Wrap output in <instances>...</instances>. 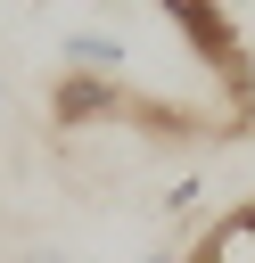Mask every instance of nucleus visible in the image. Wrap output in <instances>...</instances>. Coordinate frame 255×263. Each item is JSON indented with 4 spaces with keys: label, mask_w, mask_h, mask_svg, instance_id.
Returning <instances> with one entry per match:
<instances>
[{
    "label": "nucleus",
    "mask_w": 255,
    "mask_h": 263,
    "mask_svg": "<svg viewBox=\"0 0 255 263\" xmlns=\"http://www.w3.org/2000/svg\"><path fill=\"white\" fill-rule=\"evenodd\" d=\"M165 8V25L189 41V58L239 99V107H255V58H247V41H239V25L222 16V0H156Z\"/></svg>",
    "instance_id": "nucleus-1"
},
{
    "label": "nucleus",
    "mask_w": 255,
    "mask_h": 263,
    "mask_svg": "<svg viewBox=\"0 0 255 263\" xmlns=\"http://www.w3.org/2000/svg\"><path fill=\"white\" fill-rule=\"evenodd\" d=\"M58 58H66V74H107V82H123V66H132L123 33H99V25H74L58 41Z\"/></svg>",
    "instance_id": "nucleus-2"
},
{
    "label": "nucleus",
    "mask_w": 255,
    "mask_h": 263,
    "mask_svg": "<svg viewBox=\"0 0 255 263\" xmlns=\"http://www.w3.org/2000/svg\"><path fill=\"white\" fill-rule=\"evenodd\" d=\"M189 263H255V197H247V205H230V214L189 247Z\"/></svg>",
    "instance_id": "nucleus-3"
},
{
    "label": "nucleus",
    "mask_w": 255,
    "mask_h": 263,
    "mask_svg": "<svg viewBox=\"0 0 255 263\" xmlns=\"http://www.w3.org/2000/svg\"><path fill=\"white\" fill-rule=\"evenodd\" d=\"M197 197H206V181H197V173H181V181H173V189H165V197H156V205H165V214H189V205H197Z\"/></svg>",
    "instance_id": "nucleus-4"
},
{
    "label": "nucleus",
    "mask_w": 255,
    "mask_h": 263,
    "mask_svg": "<svg viewBox=\"0 0 255 263\" xmlns=\"http://www.w3.org/2000/svg\"><path fill=\"white\" fill-rule=\"evenodd\" d=\"M16 263H66V255H58V247H33V255H16Z\"/></svg>",
    "instance_id": "nucleus-5"
},
{
    "label": "nucleus",
    "mask_w": 255,
    "mask_h": 263,
    "mask_svg": "<svg viewBox=\"0 0 255 263\" xmlns=\"http://www.w3.org/2000/svg\"><path fill=\"white\" fill-rule=\"evenodd\" d=\"M132 263H173V255H165V247H148V255H132Z\"/></svg>",
    "instance_id": "nucleus-6"
},
{
    "label": "nucleus",
    "mask_w": 255,
    "mask_h": 263,
    "mask_svg": "<svg viewBox=\"0 0 255 263\" xmlns=\"http://www.w3.org/2000/svg\"><path fill=\"white\" fill-rule=\"evenodd\" d=\"M0 107H8V74H0Z\"/></svg>",
    "instance_id": "nucleus-7"
},
{
    "label": "nucleus",
    "mask_w": 255,
    "mask_h": 263,
    "mask_svg": "<svg viewBox=\"0 0 255 263\" xmlns=\"http://www.w3.org/2000/svg\"><path fill=\"white\" fill-rule=\"evenodd\" d=\"M247 123H255V107H247Z\"/></svg>",
    "instance_id": "nucleus-8"
}]
</instances>
